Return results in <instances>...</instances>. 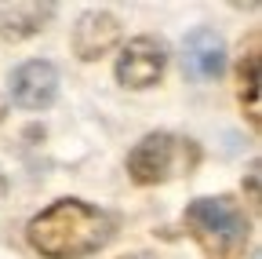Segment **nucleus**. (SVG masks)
<instances>
[{
    "label": "nucleus",
    "instance_id": "obj_8",
    "mask_svg": "<svg viewBox=\"0 0 262 259\" xmlns=\"http://www.w3.org/2000/svg\"><path fill=\"white\" fill-rule=\"evenodd\" d=\"M55 15V4H0V37L4 41H26L33 33H40V29L51 22Z\"/></svg>",
    "mask_w": 262,
    "mask_h": 259
},
{
    "label": "nucleus",
    "instance_id": "obj_3",
    "mask_svg": "<svg viewBox=\"0 0 262 259\" xmlns=\"http://www.w3.org/2000/svg\"><path fill=\"white\" fill-rule=\"evenodd\" d=\"M186 226L211 255H229L244 248L248 241V219L229 197H201L186 208Z\"/></svg>",
    "mask_w": 262,
    "mask_h": 259
},
{
    "label": "nucleus",
    "instance_id": "obj_2",
    "mask_svg": "<svg viewBox=\"0 0 262 259\" xmlns=\"http://www.w3.org/2000/svg\"><path fill=\"white\" fill-rule=\"evenodd\" d=\"M196 165V146L189 139H179L171 132H153L135 143V150L127 153V175L139 186L168 183Z\"/></svg>",
    "mask_w": 262,
    "mask_h": 259
},
{
    "label": "nucleus",
    "instance_id": "obj_9",
    "mask_svg": "<svg viewBox=\"0 0 262 259\" xmlns=\"http://www.w3.org/2000/svg\"><path fill=\"white\" fill-rule=\"evenodd\" d=\"M241 99H248V117L258 124V55L255 51L241 66Z\"/></svg>",
    "mask_w": 262,
    "mask_h": 259
},
{
    "label": "nucleus",
    "instance_id": "obj_4",
    "mask_svg": "<svg viewBox=\"0 0 262 259\" xmlns=\"http://www.w3.org/2000/svg\"><path fill=\"white\" fill-rule=\"evenodd\" d=\"M164 66H168V48L153 37H135L120 48L113 73L124 88L142 91V88H153L164 77Z\"/></svg>",
    "mask_w": 262,
    "mask_h": 259
},
{
    "label": "nucleus",
    "instance_id": "obj_7",
    "mask_svg": "<svg viewBox=\"0 0 262 259\" xmlns=\"http://www.w3.org/2000/svg\"><path fill=\"white\" fill-rule=\"evenodd\" d=\"M182 62H186V73L193 81H215V77H222V70H226V44H222V37L215 33V29H208V26L193 29V33L186 37Z\"/></svg>",
    "mask_w": 262,
    "mask_h": 259
},
{
    "label": "nucleus",
    "instance_id": "obj_10",
    "mask_svg": "<svg viewBox=\"0 0 262 259\" xmlns=\"http://www.w3.org/2000/svg\"><path fill=\"white\" fill-rule=\"evenodd\" d=\"M131 259H149V255H131Z\"/></svg>",
    "mask_w": 262,
    "mask_h": 259
},
{
    "label": "nucleus",
    "instance_id": "obj_6",
    "mask_svg": "<svg viewBox=\"0 0 262 259\" xmlns=\"http://www.w3.org/2000/svg\"><path fill=\"white\" fill-rule=\"evenodd\" d=\"M117 41H120V18L110 11H84L73 26V51L84 62L102 58Z\"/></svg>",
    "mask_w": 262,
    "mask_h": 259
},
{
    "label": "nucleus",
    "instance_id": "obj_5",
    "mask_svg": "<svg viewBox=\"0 0 262 259\" xmlns=\"http://www.w3.org/2000/svg\"><path fill=\"white\" fill-rule=\"evenodd\" d=\"M8 88H11V103L15 106H22V110H48L55 103V95H58V70L48 58L22 62V66L11 73Z\"/></svg>",
    "mask_w": 262,
    "mask_h": 259
},
{
    "label": "nucleus",
    "instance_id": "obj_11",
    "mask_svg": "<svg viewBox=\"0 0 262 259\" xmlns=\"http://www.w3.org/2000/svg\"><path fill=\"white\" fill-rule=\"evenodd\" d=\"M0 113H4V110H0Z\"/></svg>",
    "mask_w": 262,
    "mask_h": 259
},
{
    "label": "nucleus",
    "instance_id": "obj_1",
    "mask_svg": "<svg viewBox=\"0 0 262 259\" xmlns=\"http://www.w3.org/2000/svg\"><path fill=\"white\" fill-rule=\"evenodd\" d=\"M26 237L44 259H84L110 245L113 219L88 201L62 197L29 219Z\"/></svg>",
    "mask_w": 262,
    "mask_h": 259
}]
</instances>
